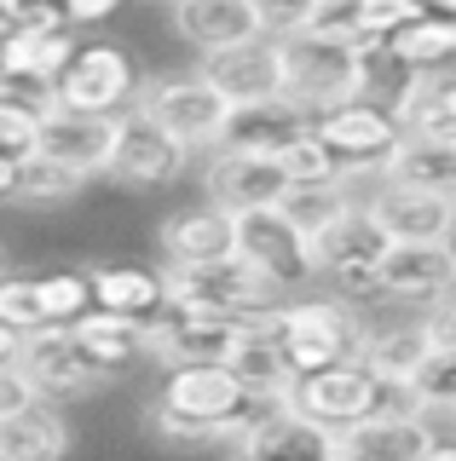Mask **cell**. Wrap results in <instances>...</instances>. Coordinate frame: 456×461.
Listing matches in <instances>:
<instances>
[{"instance_id":"836d02e7","label":"cell","mask_w":456,"mask_h":461,"mask_svg":"<svg viewBox=\"0 0 456 461\" xmlns=\"http://www.w3.org/2000/svg\"><path fill=\"white\" fill-rule=\"evenodd\" d=\"M81 173H69L47 156H23L18 162V196L12 202H30V208H59V202H76L81 196Z\"/></svg>"},{"instance_id":"d6986e66","label":"cell","mask_w":456,"mask_h":461,"mask_svg":"<svg viewBox=\"0 0 456 461\" xmlns=\"http://www.w3.org/2000/svg\"><path fill=\"white\" fill-rule=\"evenodd\" d=\"M237 259H249L254 271H266L283 294H295L312 271H306V254H301V237L278 220V208H254V213H237Z\"/></svg>"},{"instance_id":"d6a6232c","label":"cell","mask_w":456,"mask_h":461,"mask_svg":"<svg viewBox=\"0 0 456 461\" xmlns=\"http://www.w3.org/2000/svg\"><path fill=\"white\" fill-rule=\"evenodd\" d=\"M388 52L410 76H427V69H451L456 58V18H433V12H416L410 23H398L388 35Z\"/></svg>"},{"instance_id":"7bdbcfd3","label":"cell","mask_w":456,"mask_h":461,"mask_svg":"<svg viewBox=\"0 0 456 461\" xmlns=\"http://www.w3.org/2000/svg\"><path fill=\"white\" fill-rule=\"evenodd\" d=\"M18 329H6V323H0V369H6V364H18Z\"/></svg>"},{"instance_id":"f35d334b","label":"cell","mask_w":456,"mask_h":461,"mask_svg":"<svg viewBox=\"0 0 456 461\" xmlns=\"http://www.w3.org/2000/svg\"><path fill=\"white\" fill-rule=\"evenodd\" d=\"M278 167H283V179H289V185H306V179H341V173H335V162L324 156V144L312 139V133H301V139H295L289 150L278 156Z\"/></svg>"},{"instance_id":"e0dca14e","label":"cell","mask_w":456,"mask_h":461,"mask_svg":"<svg viewBox=\"0 0 456 461\" xmlns=\"http://www.w3.org/2000/svg\"><path fill=\"white\" fill-rule=\"evenodd\" d=\"M232 444L237 461H335V432L312 427L306 415L283 410V403H266Z\"/></svg>"},{"instance_id":"ba28073f","label":"cell","mask_w":456,"mask_h":461,"mask_svg":"<svg viewBox=\"0 0 456 461\" xmlns=\"http://www.w3.org/2000/svg\"><path fill=\"white\" fill-rule=\"evenodd\" d=\"M133 58L110 41H87V47L69 52V64L59 69L47 104L52 110H76V115H127L133 104Z\"/></svg>"},{"instance_id":"7c38bea8","label":"cell","mask_w":456,"mask_h":461,"mask_svg":"<svg viewBox=\"0 0 456 461\" xmlns=\"http://www.w3.org/2000/svg\"><path fill=\"white\" fill-rule=\"evenodd\" d=\"M185 162H191V150H179L168 133H156L150 122H139L133 110L122 115V133H116V150H110V179L122 185V191H168V185L185 173Z\"/></svg>"},{"instance_id":"9a60e30c","label":"cell","mask_w":456,"mask_h":461,"mask_svg":"<svg viewBox=\"0 0 456 461\" xmlns=\"http://www.w3.org/2000/svg\"><path fill=\"white\" fill-rule=\"evenodd\" d=\"M283 167L272 162V156H249V150H220L214 144L208 150V167H203V196L208 208L220 213H254V208H272L278 191H283Z\"/></svg>"},{"instance_id":"7402d4cb","label":"cell","mask_w":456,"mask_h":461,"mask_svg":"<svg viewBox=\"0 0 456 461\" xmlns=\"http://www.w3.org/2000/svg\"><path fill=\"white\" fill-rule=\"evenodd\" d=\"M301 254H306V271L312 277H330V271H352V266H376L388 254V237L369 225L364 208H347L341 220H330L324 230L301 237Z\"/></svg>"},{"instance_id":"f1b7e54d","label":"cell","mask_w":456,"mask_h":461,"mask_svg":"<svg viewBox=\"0 0 456 461\" xmlns=\"http://www.w3.org/2000/svg\"><path fill=\"white\" fill-rule=\"evenodd\" d=\"M87 294L98 312H122V317H139V323H150L168 306L162 271H150V266H93Z\"/></svg>"},{"instance_id":"52a82bcc","label":"cell","mask_w":456,"mask_h":461,"mask_svg":"<svg viewBox=\"0 0 456 461\" xmlns=\"http://www.w3.org/2000/svg\"><path fill=\"white\" fill-rule=\"evenodd\" d=\"M162 288H168V300H191V306H214V312H232V317H266L289 300L266 271H254L237 254L214 259V266H168Z\"/></svg>"},{"instance_id":"ab89813d","label":"cell","mask_w":456,"mask_h":461,"mask_svg":"<svg viewBox=\"0 0 456 461\" xmlns=\"http://www.w3.org/2000/svg\"><path fill=\"white\" fill-rule=\"evenodd\" d=\"M0 323L30 335L41 329V306H35V277H0Z\"/></svg>"},{"instance_id":"e575fe53","label":"cell","mask_w":456,"mask_h":461,"mask_svg":"<svg viewBox=\"0 0 456 461\" xmlns=\"http://www.w3.org/2000/svg\"><path fill=\"white\" fill-rule=\"evenodd\" d=\"M35 306H41V329H69L93 306L87 271H47V277H35Z\"/></svg>"},{"instance_id":"b9f144b4","label":"cell","mask_w":456,"mask_h":461,"mask_svg":"<svg viewBox=\"0 0 456 461\" xmlns=\"http://www.w3.org/2000/svg\"><path fill=\"white\" fill-rule=\"evenodd\" d=\"M35 398V386L18 375V364H6L0 369V415H12V410H23V403Z\"/></svg>"},{"instance_id":"74e56055","label":"cell","mask_w":456,"mask_h":461,"mask_svg":"<svg viewBox=\"0 0 456 461\" xmlns=\"http://www.w3.org/2000/svg\"><path fill=\"white\" fill-rule=\"evenodd\" d=\"M330 300L335 306H347L352 317L364 323L369 306H388V294H381V277L376 266H352V271H330Z\"/></svg>"},{"instance_id":"d590c367","label":"cell","mask_w":456,"mask_h":461,"mask_svg":"<svg viewBox=\"0 0 456 461\" xmlns=\"http://www.w3.org/2000/svg\"><path fill=\"white\" fill-rule=\"evenodd\" d=\"M35 139H41V104L0 86V156L23 162V156H35Z\"/></svg>"},{"instance_id":"8fae6325","label":"cell","mask_w":456,"mask_h":461,"mask_svg":"<svg viewBox=\"0 0 456 461\" xmlns=\"http://www.w3.org/2000/svg\"><path fill=\"white\" fill-rule=\"evenodd\" d=\"M376 277L388 306L422 312L433 300H451V283H456L451 242H388V254L376 259Z\"/></svg>"},{"instance_id":"6da1fadb","label":"cell","mask_w":456,"mask_h":461,"mask_svg":"<svg viewBox=\"0 0 456 461\" xmlns=\"http://www.w3.org/2000/svg\"><path fill=\"white\" fill-rule=\"evenodd\" d=\"M283 410L306 415L312 427L324 432H341L364 415H398L410 410V398L398 386H381L376 375L364 369V357H341L330 369H312V375H295L289 393H283Z\"/></svg>"},{"instance_id":"1f68e13d","label":"cell","mask_w":456,"mask_h":461,"mask_svg":"<svg viewBox=\"0 0 456 461\" xmlns=\"http://www.w3.org/2000/svg\"><path fill=\"white\" fill-rule=\"evenodd\" d=\"M272 208H278V220L289 225L295 237H312V230H324L347 208H359V202H352L347 179H306V185H283Z\"/></svg>"},{"instance_id":"bcb514c9","label":"cell","mask_w":456,"mask_h":461,"mask_svg":"<svg viewBox=\"0 0 456 461\" xmlns=\"http://www.w3.org/2000/svg\"><path fill=\"white\" fill-rule=\"evenodd\" d=\"M295 6H306V0H295Z\"/></svg>"},{"instance_id":"277c9868","label":"cell","mask_w":456,"mask_h":461,"mask_svg":"<svg viewBox=\"0 0 456 461\" xmlns=\"http://www.w3.org/2000/svg\"><path fill=\"white\" fill-rule=\"evenodd\" d=\"M156 410L179 415V421L203 427L214 444H225V438H237V432H243L266 403H254V398L237 393V381L220 364H174V369L162 375Z\"/></svg>"},{"instance_id":"30bf717a","label":"cell","mask_w":456,"mask_h":461,"mask_svg":"<svg viewBox=\"0 0 456 461\" xmlns=\"http://www.w3.org/2000/svg\"><path fill=\"white\" fill-rule=\"evenodd\" d=\"M18 375L35 386V398H47V403L87 398V393H98V386L110 381V375L76 346L69 329H30V335L18 340Z\"/></svg>"},{"instance_id":"4fadbf2b","label":"cell","mask_w":456,"mask_h":461,"mask_svg":"<svg viewBox=\"0 0 456 461\" xmlns=\"http://www.w3.org/2000/svg\"><path fill=\"white\" fill-rule=\"evenodd\" d=\"M196 76H203L214 93L225 98V110L260 104V98H278V93H283L278 41H272V35H254V41H237V47L203 52V69H196Z\"/></svg>"},{"instance_id":"d4e9b609","label":"cell","mask_w":456,"mask_h":461,"mask_svg":"<svg viewBox=\"0 0 456 461\" xmlns=\"http://www.w3.org/2000/svg\"><path fill=\"white\" fill-rule=\"evenodd\" d=\"M398 139H439L456 144V76L451 69H427V76H410L405 98L393 104Z\"/></svg>"},{"instance_id":"603a6c76","label":"cell","mask_w":456,"mask_h":461,"mask_svg":"<svg viewBox=\"0 0 456 461\" xmlns=\"http://www.w3.org/2000/svg\"><path fill=\"white\" fill-rule=\"evenodd\" d=\"M162 254L168 266H214V259L237 254V225L220 208H179L162 220Z\"/></svg>"},{"instance_id":"5b68a950","label":"cell","mask_w":456,"mask_h":461,"mask_svg":"<svg viewBox=\"0 0 456 461\" xmlns=\"http://www.w3.org/2000/svg\"><path fill=\"white\" fill-rule=\"evenodd\" d=\"M306 133L324 144V156L335 162L341 179H376V167L388 162V150L398 144V122L388 104H376V98H347V104H330L318 110L306 122Z\"/></svg>"},{"instance_id":"2e32d148","label":"cell","mask_w":456,"mask_h":461,"mask_svg":"<svg viewBox=\"0 0 456 461\" xmlns=\"http://www.w3.org/2000/svg\"><path fill=\"white\" fill-rule=\"evenodd\" d=\"M369 225L388 242H451V196L445 191H405V185H376L369 202H359Z\"/></svg>"},{"instance_id":"83f0119b","label":"cell","mask_w":456,"mask_h":461,"mask_svg":"<svg viewBox=\"0 0 456 461\" xmlns=\"http://www.w3.org/2000/svg\"><path fill=\"white\" fill-rule=\"evenodd\" d=\"M359 357H364V369L376 375L381 386H398V393H405V386H410V375H416V364L427 357V340H422L416 312H410V317H393V323L364 329Z\"/></svg>"},{"instance_id":"484cf974","label":"cell","mask_w":456,"mask_h":461,"mask_svg":"<svg viewBox=\"0 0 456 461\" xmlns=\"http://www.w3.org/2000/svg\"><path fill=\"white\" fill-rule=\"evenodd\" d=\"M427 432L416 427V415H364V421L335 432V461H422Z\"/></svg>"},{"instance_id":"ffe728a7","label":"cell","mask_w":456,"mask_h":461,"mask_svg":"<svg viewBox=\"0 0 456 461\" xmlns=\"http://www.w3.org/2000/svg\"><path fill=\"white\" fill-rule=\"evenodd\" d=\"M306 122H312V115L295 110L283 93L260 98V104H237V110H225L220 150H249V156H272V162H278V156L306 133Z\"/></svg>"},{"instance_id":"5bb4252c","label":"cell","mask_w":456,"mask_h":461,"mask_svg":"<svg viewBox=\"0 0 456 461\" xmlns=\"http://www.w3.org/2000/svg\"><path fill=\"white\" fill-rule=\"evenodd\" d=\"M116 133H122V115H76V110H41V139H35V156L59 162L81 179L110 167V150H116Z\"/></svg>"},{"instance_id":"8d00e7d4","label":"cell","mask_w":456,"mask_h":461,"mask_svg":"<svg viewBox=\"0 0 456 461\" xmlns=\"http://www.w3.org/2000/svg\"><path fill=\"white\" fill-rule=\"evenodd\" d=\"M410 403H456V352H427L405 386Z\"/></svg>"},{"instance_id":"4316f807","label":"cell","mask_w":456,"mask_h":461,"mask_svg":"<svg viewBox=\"0 0 456 461\" xmlns=\"http://www.w3.org/2000/svg\"><path fill=\"white\" fill-rule=\"evenodd\" d=\"M69 456V421L59 403L30 398L23 410L0 415V461H64Z\"/></svg>"},{"instance_id":"4dcf8cb0","label":"cell","mask_w":456,"mask_h":461,"mask_svg":"<svg viewBox=\"0 0 456 461\" xmlns=\"http://www.w3.org/2000/svg\"><path fill=\"white\" fill-rule=\"evenodd\" d=\"M381 185H405V191H445L456 185V144L439 139H398L388 150V162L376 167Z\"/></svg>"},{"instance_id":"f6af8a7d","label":"cell","mask_w":456,"mask_h":461,"mask_svg":"<svg viewBox=\"0 0 456 461\" xmlns=\"http://www.w3.org/2000/svg\"><path fill=\"white\" fill-rule=\"evenodd\" d=\"M422 12H433V18H456V0H416Z\"/></svg>"},{"instance_id":"60d3db41","label":"cell","mask_w":456,"mask_h":461,"mask_svg":"<svg viewBox=\"0 0 456 461\" xmlns=\"http://www.w3.org/2000/svg\"><path fill=\"white\" fill-rule=\"evenodd\" d=\"M59 6H64V23L76 29V23H105V18H116L122 0H59Z\"/></svg>"},{"instance_id":"8992f818","label":"cell","mask_w":456,"mask_h":461,"mask_svg":"<svg viewBox=\"0 0 456 461\" xmlns=\"http://www.w3.org/2000/svg\"><path fill=\"white\" fill-rule=\"evenodd\" d=\"M278 69H283V98L306 115L359 98V64H352L347 41H324L295 29V35L278 41Z\"/></svg>"},{"instance_id":"3957f363","label":"cell","mask_w":456,"mask_h":461,"mask_svg":"<svg viewBox=\"0 0 456 461\" xmlns=\"http://www.w3.org/2000/svg\"><path fill=\"white\" fill-rule=\"evenodd\" d=\"M266 323H272V340L289 375H312L341 364V357H359V340H364V323L347 306H335L330 294H295Z\"/></svg>"},{"instance_id":"ac0fdd59","label":"cell","mask_w":456,"mask_h":461,"mask_svg":"<svg viewBox=\"0 0 456 461\" xmlns=\"http://www.w3.org/2000/svg\"><path fill=\"white\" fill-rule=\"evenodd\" d=\"M81 41L69 35V29H59V35H35V29H12L6 41H0V86L18 98H30V104L52 110L47 93L52 81H59V69L69 64V52H76Z\"/></svg>"},{"instance_id":"9c48e42d","label":"cell","mask_w":456,"mask_h":461,"mask_svg":"<svg viewBox=\"0 0 456 461\" xmlns=\"http://www.w3.org/2000/svg\"><path fill=\"white\" fill-rule=\"evenodd\" d=\"M249 323H260V317H232V312H214V306H191V300H168L145 329V357H162V369L220 364L225 346L237 340V329H249Z\"/></svg>"},{"instance_id":"44dd1931","label":"cell","mask_w":456,"mask_h":461,"mask_svg":"<svg viewBox=\"0 0 456 461\" xmlns=\"http://www.w3.org/2000/svg\"><path fill=\"white\" fill-rule=\"evenodd\" d=\"M220 369L237 381V393L254 398V403H283V393H289V364H283V352H278V340H272V323H249V329H237V340L225 346V357H220Z\"/></svg>"},{"instance_id":"7a4b0ae2","label":"cell","mask_w":456,"mask_h":461,"mask_svg":"<svg viewBox=\"0 0 456 461\" xmlns=\"http://www.w3.org/2000/svg\"><path fill=\"white\" fill-rule=\"evenodd\" d=\"M139 122H150L156 133H168L179 150H214L225 127V98L196 76V69H162V76H145L133 86Z\"/></svg>"},{"instance_id":"cb8c5ba5","label":"cell","mask_w":456,"mask_h":461,"mask_svg":"<svg viewBox=\"0 0 456 461\" xmlns=\"http://www.w3.org/2000/svg\"><path fill=\"white\" fill-rule=\"evenodd\" d=\"M174 29L196 52H220L260 35V6L254 0H174Z\"/></svg>"},{"instance_id":"f546056e","label":"cell","mask_w":456,"mask_h":461,"mask_svg":"<svg viewBox=\"0 0 456 461\" xmlns=\"http://www.w3.org/2000/svg\"><path fill=\"white\" fill-rule=\"evenodd\" d=\"M145 329H150V323H139V317L87 306L76 323H69V335H76V346H81V352H87L105 375H122L133 357H145Z\"/></svg>"},{"instance_id":"ee69618b","label":"cell","mask_w":456,"mask_h":461,"mask_svg":"<svg viewBox=\"0 0 456 461\" xmlns=\"http://www.w3.org/2000/svg\"><path fill=\"white\" fill-rule=\"evenodd\" d=\"M12 196H18V162L0 156V202H12Z\"/></svg>"}]
</instances>
